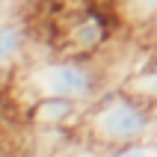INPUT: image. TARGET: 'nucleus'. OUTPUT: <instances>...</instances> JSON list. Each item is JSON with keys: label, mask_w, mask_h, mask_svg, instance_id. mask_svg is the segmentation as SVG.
<instances>
[{"label": "nucleus", "mask_w": 157, "mask_h": 157, "mask_svg": "<svg viewBox=\"0 0 157 157\" xmlns=\"http://www.w3.org/2000/svg\"><path fill=\"white\" fill-rule=\"evenodd\" d=\"M154 110H157L154 104L131 95L128 89H116V92H107L95 101L83 128H86V136L95 145L119 148V145H128V142L145 140L154 131V124H157Z\"/></svg>", "instance_id": "obj_1"}, {"label": "nucleus", "mask_w": 157, "mask_h": 157, "mask_svg": "<svg viewBox=\"0 0 157 157\" xmlns=\"http://www.w3.org/2000/svg\"><path fill=\"white\" fill-rule=\"evenodd\" d=\"M30 83L36 89V98L42 95H59L71 98L77 104L98 101L101 98V71L86 59H53L44 65H36L30 71Z\"/></svg>", "instance_id": "obj_2"}, {"label": "nucleus", "mask_w": 157, "mask_h": 157, "mask_svg": "<svg viewBox=\"0 0 157 157\" xmlns=\"http://www.w3.org/2000/svg\"><path fill=\"white\" fill-rule=\"evenodd\" d=\"M74 113H77V101L59 95H42L30 107V122L39 128H48V131H56V128H65L68 122H74Z\"/></svg>", "instance_id": "obj_3"}, {"label": "nucleus", "mask_w": 157, "mask_h": 157, "mask_svg": "<svg viewBox=\"0 0 157 157\" xmlns=\"http://www.w3.org/2000/svg\"><path fill=\"white\" fill-rule=\"evenodd\" d=\"M68 39H71V44H77V51L92 53V51H98V48L107 42V27H104L101 18L89 15V18H83V21H77V24L71 27Z\"/></svg>", "instance_id": "obj_4"}, {"label": "nucleus", "mask_w": 157, "mask_h": 157, "mask_svg": "<svg viewBox=\"0 0 157 157\" xmlns=\"http://www.w3.org/2000/svg\"><path fill=\"white\" fill-rule=\"evenodd\" d=\"M27 48V30L21 21H3L0 24V65L15 62Z\"/></svg>", "instance_id": "obj_5"}, {"label": "nucleus", "mask_w": 157, "mask_h": 157, "mask_svg": "<svg viewBox=\"0 0 157 157\" xmlns=\"http://www.w3.org/2000/svg\"><path fill=\"white\" fill-rule=\"evenodd\" d=\"M124 89L131 92V95L142 98V101H148V104L157 107V71H136L128 83H124Z\"/></svg>", "instance_id": "obj_6"}, {"label": "nucleus", "mask_w": 157, "mask_h": 157, "mask_svg": "<svg viewBox=\"0 0 157 157\" xmlns=\"http://www.w3.org/2000/svg\"><path fill=\"white\" fill-rule=\"evenodd\" d=\"M107 157H157V140H136L128 142V145H119V148H110Z\"/></svg>", "instance_id": "obj_7"}, {"label": "nucleus", "mask_w": 157, "mask_h": 157, "mask_svg": "<svg viewBox=\"0 0 157 157\" xmlns=\"http://www.w3.org/2000/svg\"><path fill=\"white\" fill-rule=\"evenodd\" d=\"M124 15L133 24H148L157 18V0H124Z\"/></svg>", "instance_id": "obj_8"}, {"label": "nucleus", "mask_w": 157, "mask_h": 157, "mask_svg": "<svg viewBox=\"0 0 157 157\" xmlns=\"http://www.w3.org/2000/svg\"><path fill=\"white\" fill-rule=\"evenodd\" d=\"M142 71H157V51L151 53V59L145 62V65H142Z\"/></svg>", "instance_id": "obj_9"}]
</instances>
